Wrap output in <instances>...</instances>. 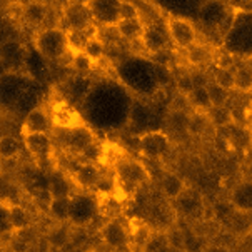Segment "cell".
I'll return each instance as SVG.
<instances>
[{"instance_id":"obj_1","label":"cell","mask_w":252,"mask_h":252,"mask_svg":"<svg viewBox=\"0 0 252 252\" xmlns=\"http://www.w3.org/2000/svg\"><path fill=\"white\" fill-rule=\"evenodd\" d=\"M115 189L114 194L126 202L149 181V170L142 162L135 159H126L115 169Z\"/></svg>"},{"instance_id":"obj_2","label":"cell","mask_w":252,"mask_h":252,"mask_svg":"<svg viewBox=\"0 0 252 252\" xmlns=\"http://www.w3.org/2000/svg\"><path fill=\"white\" fill-rule=\"evenodd\" d=\"M35 45L38 52L47 59H62L63 55L70 54L67 32L62 27L44 29L42 32H38Z\"/></svg>"},{"instance_id":"obj_3","label":"cell","mask_w":252,"mask_h":252,"mask_svg":"<svg viewBox=\"0 0 252 252\" xmlns=\"http://www.w3.org/2000/svg\"><path fill=\"white\" fill-rule=\"evenodd\" d=\"M62 24L63 31H79L89 29L94 24V15L89 2H69L62 8Z\"/></svg>"},{"instance_id":"obj_4","label":"cell","mask_w":252,"mask_h":252,"mask_svg":"<svg viewBox=\"0 0 252 252\" xmlns=\"http://www.w3.org/2000/svg\"><path fill=\"white\" fill-rule=\"evenodd\" d=\"M172 44L179 49H190L197 42V29L189 19L184 17H169L167 19Z\"/></svg>"},{"instance_id":"obj_5","label":"cell","mask_w":252,"mask_h":252,"mask_svg":"<svg viewBox=\"0 0 252 252\" xmlns=\"http://www.w3.org/2000/svg\"><path fill=\"white\" fill-rule=\"evenodd\" d=\"M140 154L147 159H160L170 151V139L162 130H151L139 139Z\"/></svg>"},{"instance_id":"obj_6","label":"cell","mask_w":252,"mask_h":252,"mask_svg":"<svg viewBox=\"0 0 252 252\" xmlns=\"http://www.w3.org/2000/svg\"><path fill=\"white\" fill-rule=\"evenodd\" d=\"M50 117H52V124L57 129L62 130H72L84 127V121L77 109L67 104L65 100H57L50 105Z\"/></svg>"},{"instance_id":"obj_7","label":"cell","mask_w":252,"mask_h":252,"mask_svg":"<svg viewBox=\"0 0 252 252\" xmlns=\"http://www.w3.org/2000/svg\"><path fill=\"white\" fill-rule=\"evenodd\" d=\"M142 42H144V45H145V49H147L149 54L160 52V50L169 49L172 38H170L167 20H162V22H157L154 25L145 27L144 35H142Z\"/></svg>"},{"instance_id":"obj_8","label":"cell","mask_w":252,"mask_h":252,"mask_svg":"<svg viewBox=\"0 0 252 252\" xmlns=\"http://www.w3.org/2000/svg\"><path fill=\"white\" fill-rule=\"evenodd\" d=\"M100 237L102 242H105L114 251H127V244H129V224H124L121 219L109 220L107 224L102 225Z\"/></svg>"},{"instance_id":"obj_9","label":"cell","mask_w":252,"mask_h":252,"mask_svg":"<svg viewBox=\"0 0 252 252\" xmlns=\"http://www.w3.org/2000/svg\"><path fill=\"white\" fill-rule=\"evenodd\" d=\"M152 237L154 230L145 220L137 219V217L129 220V244H127L129 252H145Z\"/></svg>"},{"instance_id":"obj_10","label":"cell","mask_w":252,"mask_h":252,"mask_svg":"<svg viewBox=\"0 0 252 252\" xmlns=\"http://www.w3.org/2000/svg\"><path fill=\"white\" fill-rule=\"evenodd\" d=\"M3 229L5 225L10 227V232H22L29 229L32 224V216L24 206L20 204H7L3 202Z\"/></svg>"},{"instance_id":"obj_11","label":"cell","mask_w":252,"mask_h":252,"mask_svg":"<svg viewBox=\"0 0 252 252\" xmlns=\"http://www.w3.org/2000/svg\"><path fill=\"white\" fill-rule=\"evenodd\" d=\"M63 132V139L62 144L65 145V149L69 151L74 157H80L87 145L95 139L94 132L87 127H79V129H72V130H62Z\"/></svg>"},{"instance_id":"obj_12","label":"cell","mask_w":252,"mask_h":252,"mask_svg":"<svg viewBox=\"0 0 252 252\" xmlns=\"http://www.w3.org/2000/svg\"><path fill=\"white\" fill-rule=\"evenodd\" d=\"M70 172L74 182L79 187H82V189H97V186H99L102 179L100 169L95 164H89V162L82 160L77 162Z\"/></svg>"},{"instance_id":"obj_13","label":"cell","mask_w":252,"mask_h":252,"mask_svg":"<svg viewBox=\"0 0 252 252\" xmlns=\"http://www.w3.org/2000/svg\"><path fill=\"white\" fill-rule=\"evenodd\" d=\"M25 149L32 154L35 159L45 160L52 157L54 140L49 134H31V132H22Z\"/></svg>"},{"instance_id":"obj_14","label":"cell","mask_w":252,"mask_h":252,"mask_svg":"<svg viewBox=\"0 0 252 252\" xmlns=\"http://www.w3.org/2000/svg\"><path fill=\"white\" fill-rule=\"evenodd\" d=\"M91 3V10L94 15V22L99 25H117L121 22V2H89Z\"/></svg>"},{"instance_id":"obj_15","label":"cell","mask_w":252,"mask_h":252,"mask_svg":"<svg viewBox=\"0 0 252 252\" xmlns=\"http://www.w3.org/2000/svg\"><path fill=\"white\" fill-rule=\"evenodd\" d=\"M97 211V199L91 200L87 195H77L72 197V212L70 220L77 222V224H87L92 220V217Z\"/></svg>"},{"instance_id":"obj_16","label":"cell","mask_w":252,"mask_h":252,"mask_svg":"<svg viewBox=\"0 0 252 252\" xmlns=\"http://www.w3.org/2000/svg\"><path fill=\"white\" fill-rule=\"evenodd\" d=\"M74 179H70L63 170H50L49 172V195L52 199L72 197L74 192Z\"/></svg>"},{"instance_id":"obj_17","label":"cell","mask_w":252,"mask_h":252,"mask_svg":"<svg viewBox=\"0 0 252 252\" xmlns=\"http://www.w3.org/2000/svg\"><path fill=\"white\" fill-rule=\"evenodd\" d=\"M186 61L190 63V65L195 67H204L209 65L216 61V50L211 44H206V42H195L190 49L186 50Z\"/></svg>"},{"instance_id":"obj_18","label":"cell","mask_w":252,"mask_h":252,"mask_svg":"<svg viewBox=\"0 0 252 252\" xmlns=\"http://www.w3.org/2000/svg\"><path fill=\"white\" fill-rule=\"evenodd\" d=\"M229 199L239 212L252 214V181H242L236 184Z\"/></svg>"},{"instance_id":"obj_19","label":"cell","mask_w":252,"mask_h":252,"mask_svg":"<svg viewBox=\"0 0 252 252\" xmlns=\"http://www.w3.org/2000/svg\"><path fill=\"white\" fill-rule=\"evenodd\" d=\"M52 126V117L44 109H33L25 119L22 130L31 132V134H49Z\"/></svg>"},{"instance_id":"obj_20","label":"cell","mask_w":252,"mask_h":252,"mask_svg":"<svg viewBox=\"0 0 252 252\" xmlns=\"http://www.w3.org/2000/svg\"><path fill=\"white\" fill-rule=\"evenodd\" d=\"M97 211L100 216L107 217L109 220L119 219L124 211V200H121L114 192L110 194H97Z\"/></svg>"},{"instance_id":"obj_21","label":"cell","mask_w":252,"mask_h":252,"mask_svg":"<svg viewBox=\"0 0 252 252\" xmlns=\"http://www.w3.org/2000/svg\"><path fill=\"white\" fill-rule=\"evenodd\" d=\"M176 207H177L179 214H182L186 217H195L204 211V204H202L200 195L195 190H190V189H187L181 197L176 200Z\"/></svg>"},{"instance_id":"obj_22","label":"cell","mask_w":252,"mask_h":252,"mask_svg":"<svg viewBox=\"0 0 252 252\" xmlns=\"http://www.w3.org/2000/svg\"><path fill=\"white\" fill-rule=\"evenodd\" d=\"M24 20L32 27H40L49 20L50 10L44 2H29L24 7Z\"/></svg>"},{"instance_id":"obj_23","label":"cell","mask_w":252,"mask_h":252,"mask_svg":"<svg viewBox=\"0 0 252 252\" xmlns=\"http://www.w3.org/2000/svg\"><path fill=\"white\" fill-rule=\"evenodd\" d=\"M160 189L167 199L177 200L187 190V186L176 172H165L160 181Z\"/></svg>"},{"instance_id":"obj_24","label":"cell","mask_w":252,"mask_h":252,"mask_svg":"<svg viewBox=\"0 0 252 252\" xmlns=\"http://www.w3.org/2000/svg\"><path fill=\"white\" fill-rule=\"evenodd\" d=\"M126 159L127 157L121 145L114 142H104V151H102V157L99 160L100 165L109 169H117Z\"/></svg>"},{"instance_id":"obj_25","label":"cell","mask_w":252,"mask_h":252,"mask_svg":"<svg viewBox=\"0 0 252 252\" xmlns=\"http://www.w3.org/2000/svg\"><path fill=\"white\" fill-rule=\"evenodd\" d=\"M72 241V230L63 222H57L47 234V242L52 249H63Z\"/></svg>"},{"instance_id":"obj_26","label":"cell","mask_w":252,"mask_h":252,"mask_svg":"<svg viewBox=\"0 0 252 252\" xmlns=\"http://www.w3.org/2000/svg\"><path fill=\"white\" fill-rule=\"evenodd\" d=\"M139 10V20L144 24V27H149V25H154L157 22H162L164 19V14H162L160 7L157 3L152 2H139L135 3Z\"/></svg>"},{"instance_id":"obj_27","label":"cell","mask_w":252,"mask_h":252,"mask_svg":"<svg viewBox=\"0 0 252 252\" xmlns=\"http://www.w3.org/2000/svg\"><path fill=\"white\" fill-rule=\"evenodd\" d=\"M236 214H237V209L234 207L230 199L216 200L214 206L211 209V216L214 217V220L220 222V224H230L234 217H236Z\"/></svg>"},{"instance_id":"obj_28","label":"cell","mask_w":252,"mask_h":252,"mask_svg":"<svg viewBox=\"0 0 252 252\" xmlns=\"http://www.w3.org/2000/svg\"><path fill=\"white\" fill-rule=\"evenodd\" d=\"M117 29H119V33L124 40H129V42H135V40H140L144 35V24L140 22L139 19H127V20H121L117 24Z\"/></svg>"},{"instance_id":"obj_29","label":"cell","mask_w":252,"mask_h":252,"mask_svg":"<svg viewBox=\"0 0 252 252\" xmlns=\"http://www.w3.org/2000/svg\"><path fill=\"white\" fill-rule=\"evenodd\" d=\"M72 197H57L49 200V214L57 222L70 220Z\"/></svg>"},{"instance_id":"obj_30","label":"cell","mask_w":252,"mask_h":252,"mask_svg":"<svg viewBox=\"0 0 252 252\" xmlns=\"http://www.w3.org/2000/svg\"><path fill=\"white\" fill-rule=\"evenodd\" d=\"M187 99H189V105L194 107L195 112H209L212 109V102L207 87H195L187 95Z\"/></svg>"},{"instance_id":"obj_31","label":"cell","mask_w":252,"mask_h":252,"mask_svg":"<svg viewBox=\"0 0 252 252\" xmlns=\"http://www.w3.org/2000/svg\"><path fill=\"white\" fill-rule=\"evenodd\" d=\"M234 91L252 92V67L251 65H239L236 69Z\"/></svg>"},{"instance_id":"obj_32","label":"cell","mask_w":252,"mask_h":252,"mask_svg":"<svg viewBox=\"0 0 252 252\" xmlns=\"http://www.w3.org/2000/svg\"><path fill=\"white\" fill-rule=\"evenodd\" d=\"M211 127H214V126H212L207 112H194L190 115V121H189V132L190 134L206 135Z\"/></svg>"},{"instance_id":"obj_33","label":"cell","mask_w":252,"mask_h":252,"mask_svg":"<svg viewBox=\"0 0 252 252\" xmlns=\"http://www.w3.org/2000/svg\"><path fill=\"white\" fill-rule=\"evenodd\" d=\"M95 35L104 42L105 47H112L117 45L122 40L121 33H119L117 25H97V32Z\"/></svg>"},{"instance_id":"obj_34","label":"cell","mask_w":252,"mask_h":252,"mask_svg":"<svg viewBox=\"0 0 252 252\" xmlns=\"http://www.w3.org/2000/svg\"><path fill=\"white\" fill-rule=\"evenodd\" d=\"M234 77H236V69L232 67H217L214 70V82L220 85L225 91H234Z\"/></svg>"},{"instance_id":"obj_35","label":"cell","mask_w":252,"mask_h":252,"mask_svg":"<svg viewBox=\"0 0 252 252\" xmlns=\"http://www.w3.org/2000/svg\"><path fill=\"white\" fill-rule=\"evenodd\" d=\"M209 119H211L212 126L214 127H222V126H229L230 122L234 121L232 112L227 105H219V107H212L207 112Z\"/></svg>"},{"instance_id":"obj_36","label":"cell","mask_w":252,"mask_h":252,"mask_svg":"<svg viewBox=\"0 0 252 252\" xmlns=\"http://www.w3.org/2000/svg\"><path fill=\"white\" fill-rule=\"evenodd\" d=\"M72 67H74V70L77 74L80 75H87L89 72H91L94 67H95V61H92L91 57H89L85 52H75L72 54Z\"/></svg>"},{"instance_id":"obj_37","label":"cell","mask_w":252,"mask_h":252,"mask_svg":"<svg viewBox=\"0 0 252 252\" xmlns=\"http://www.w3.org/2000/svg\"><path fill=\"white\" fill-rule=\"evenodd\" d=\"M189 121H190V115L186 112V110H179L174 109L172 112L169 114V126L170 129L181 132V130H189Z\"/></svg>"},{"instance_id":"obj_38","label":"cell","mask_w":252,"mask_h":252,"mask_svg":"<svg viewBox=\"0 0 252 252\" xmlns=\"http://www.w3.org/2000/svg\"><path fill=\"white\" fill-rule=\"evenodd\" d=\"M207 91H209V95H211V102H212V107H219V105H225L229 100V95L230 92L222 89L220 85H217L214 80H211L207 85Z\"/></svg>"},{"instance_id":"obj_39","label":"cell","mask_w":252,"mask_h":252,"mask_svg":"<svg viewBox=\"0 0 252 252\" xmlns=\"http://www.w3.org/2000/svg\"><path fill=\"white\" fill-rule=\"evenodd\" d=\"M105 50H107V47L104 45V42L100 40L99 37H94L91 42H89V45L85 47V50L84 52L89 55V57L92 59V61H95V62H99L102 57L105 55Z\"/></svg>"},{"instance_id":"obj_40","label":"cell","mask_w":252,"mask_h":252,"mask_svg":"<svg viewBox=\"0 0 252 252\" xmlns=\"http://www.w3.org/2000/svg\"><path fill=\"white\" fill-rule=\"evenodd\" d=\"M20 154V144L14 137H3L2 139V157L3 160L15 159Z\"/></svg>"},{"instance_id":"obj_41","label":"cell","mask_w":252,"mask_h":252,"mask_svg":"<svg viewBox=\"0 0 252 252\" xmlns=\"http://www.w3.org/2000/svg\"><path fill=\"white\" fill-rule=\"evenodd\" d=\"M127 19H139V10L135 2H124L121 0V20Z\"/></svg>"},{"instance_id":"obj_42","label":"cell","mask_w":252,"mask_h":252,"mask_svg":"<svg viewBox=\"0 0 252 252\" xmlns=\"http://www.w3.org/2000/svg\"><path fill=\"white\" fill-rule=\"evenodd\" d=\"M152 61L156 63H159V65H170L174 61V54L170 49H165V50H160V52H154L151 54Z\"/></svg>"},{"instance_id":"obj_43","label":"cell","mask_w":252,"mask_h":252,"mask_svg":"<svg viewBox=\"0 0 252 252\" xmlns=\"http://www.w3.org/2000/svg\"><path fill=\"white\" fill-rule=\"evenodd\" d=\"M206 252H230L227 246H220V244H209L206 247Z\"/></svg>"},{"instance_id":"obj_44","label":"cell","mask_w":252,"mask_h":252,"mask_svg":"<svg viewBox=\"0 0 252 252\" xmlns=\"http://www.w3.org/2000/svg\"><path fill=\"white\" fill-rule=\"evenodd\" d=\"M232 5L242 12H252V2H236Z\"/></svg>"},{"instance_id":"obj_45","label":"cell","mask_w":252,"mask_h":252,"mask_svg":"<svg viewBox=\"0 0 252 252\" xmlns=\"http://www.w3.org/2000/svg\"><path fill=\"white\" fill-rule=\"evenodd\" d=\"M197 252H206V251H197Z\"/></svg>"}]
</instances>
